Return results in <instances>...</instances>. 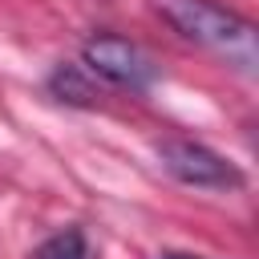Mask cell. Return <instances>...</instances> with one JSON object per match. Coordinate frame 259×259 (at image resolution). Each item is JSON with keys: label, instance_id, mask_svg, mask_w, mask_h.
<instances>
[{"label": "cell", "instance_id": "6da1fadb", "mask_svg": "<svg viewBox=\"0 0 259 259\" xmlns=\"http://www.w3.org/2000/svg\"><path fill=\"white\" fill-rule=\"evenodd\" d=\"M162 16L194 45L219 53L227 65H235L239 73H255L259 65V36L255 24L210 4V0H158Z\"/></svg>", "mask_w": 259, "mask_h": 259}, {"label": "cell", "instance_id": "7a4b0ae2", "mask_svg": "<svg viewBox=\"0 0 259 259\" xmlns=\"http://www.w3.org/2000/svg\"><path fill=\"white\" fill-rule=\"evenodd\" d=\"M158 158L186 186H202V190H239L243 186V170L202 142L166 138V142H158Z\"/></svg>", "mask_w": 259, "mask_h": 259}, {"label": "cell", "instance_id": "3957f363", "mask_svg": "<svg viewBox=\"0 0 259 259\" xmlns=\"http://www.w3.org/2000/svg\"><path fill=\"white\" fill-rule=\"evenodd\" d=\"M81 61L89 73H97L121 89H134V93H142L158 81V65L150 61V53H142L125 36H89L81 49Z\"/></svg>", "mask_w": 259, "mask_h": 259}, {"label": "cell", "instance_id": "277c9868", "mask_svg": "<svg viewBox=\"0 0 259 259\" xmlns=\"http://www.w3.org/2000/svg\"><path fill=\"white\" fill-rule=\"evenodd\" d=\"M32 259H93V251H89V239L81 227H65V231L49 235L32 251Z\"/></svg>", "mask_w": 259, "mask_h": 259}, {"label": "cell", "instance_id": "5b68a950", "mask_svg": "<svg viewBox=\"0 0 259 259\" xmlns=\"http://www.w3.org/2000/svg\"><path fill=\"white\" fill-rule=\"evenodd\" d=\"M49 89L61 97V101H69V105H93V85L85 81V73L77 69V65H61L53 77H49Z\"/></svg>", "mask_w": 259, "mask_h": 259}, {"label": "cell", "instance_id": "8992f818", "mask_svg": "<svg viewBox=\"0 0 259 259\" xmlns=\"http://www.w3.org/2000/svg\"><path fill=\"white\" fill-rule=\"evenodd\" d=\"M158 259H198V255H186V251H162Z\"/></svg>", "mask_w": 259, "mask_h": 259}]
</instances>
